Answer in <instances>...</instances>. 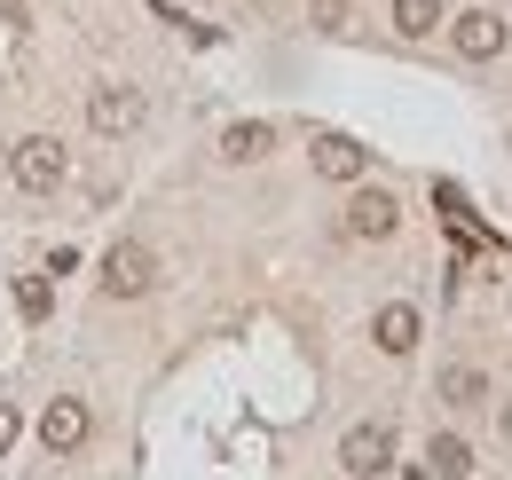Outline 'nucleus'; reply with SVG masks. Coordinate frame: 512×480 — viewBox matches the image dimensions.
I'll list each match as a JSON object with an SVG mask.
<instances>
[{
	"instance_id": "f257e3e1",
	"label": "nucleus",
	"mask_w": 512,
	"mask_h": 480,
	"mask_svg": "<svg viewBox=\"0 0 512 480\" xmlns=\"http://www.w3.org/2000/svg\"><path fill=\"white\" fill-rule=\"evenodd\" d=\"M95 284H103L111 300H142V292L158 284V252H150V244H111V252L95 260Z\"/></svg>"
},
{
	"instance_id": "f03ea898",
	"label": "nucleus",
	"mask_w": 512,
	"mask_h": 480,
	"mask_svg": "<svg viewBox=\"0 0 512 480\" xmlns=\"http://www.w3.org/2000/svg\"><path fill=\"white\" fill-rule=\"evenodd\" d=\"M8 174H16V189H32V197L56 189V181H64V142H56V134H24V142L8 150Z\"/></svg>"
},
{
	"instance_id": "7ed1b4c3",
	"label": "nucleus",
	"mask_w": 512,
	"mask_h": 480,
	"mask_svg": "<svg viewBox=\"0 0 512 480\" xmlns=\"http://www.w3.org/2000/svg\"><path fill=\"white\" fill-rule=\"evenodd\" d=\"M449 40H457V56H465V63H489V56H505L512 24L497 16V8H465V16H449Z\"/></svg>"
},
{
	"instance_id": "20e7f679",
	"label": "nucleus",
	"mask_w": 512,
	"mask_h": 480,
	"mask_svg": "<svg viewBox=\"0 0 512 480\" xmlns=\"http://www.w3.org/2000/svg\"><path fill=\"white\" fill-rule=\"evenodd\" d=\"M339 465H347V473L355 480H379L386 465H394V425H347V441H339Z\"/></svg>"
},
{
	"instance_id": "39448f33",
	"label": "nucleus",
	"mask_w": 512,
	"mask_h": 480,
	"mask_svg": "<svg viewBox=\"0 0 512 480\" xmlns=\"http://www.w3.org/2000/svg\"><path fill=\"white\" fill-rule=\"evenodd\" d=\"M402 229V205L386 197V189H355L347 197V237H363V244H386Z\"/></svg>"
},
{
	"instance_id": "423d86ee",
	"label": "nucleus",
	"mask_w": 512,
	"mask_h": 480,
	"mask_svg": "<svg viewBox=\"0 0 512 480\" xmlns=\"http://www.w3.org/2000/svg\"><path fill=\"white\" fill-rule=\"evenodd\" d=\"M87 126L95 134H134L142 126V87H95L87 95Z\"/></svg>"
},
{
	"instance_id": "0eeeda50",
	"label": "nucleus",
	"mask_w": 512,
	"mask_h": 480,
	"mask_svg": "<svg viewBox=\"0 0 512 480\" xmlns=\"http://www.w3.org/2000/svg\"><path fill=\"white\" fill-rule=\"evenodd\" d=\"M87 402H79V394H56V402H48V410H40V441H48V449H56V457H71V449H79V441H87Z\"/></svg>"
},
{
	"instance_id": "6e6552de",
	"label": "nucleus",
	"mask_w": 512,
	"mask_h": 480,
	"mask_svg": "<svg viewBox=\"0 0 512 480\" xmlns=\"http://www.w3.org/2000/svg\"><path fill=\"white\" fill-rule=\"evenodd\" d=\"M308 158H316L323 181H363V166H371V150H363L355 134H316V150H308Z\"/></svg>"
},
{
	"instance_id": "1a4fd4ad",
	"label": "nucleus",
	"mask_w": 512,
	"mask_h": 480,
	"mask_svg": "<svg viewBox=\"0 0 512 480\" xmlns=\"http://www.w3.org/2000/svg\"><path fill=\"white\" fill-rule=\"evenodd\" d=\"M371 339H379V355H410V347L426 339V323H418V307H410V300H394V307H379Z\"/></svg>"
},
{
	"instance_id": "9d476101",
	"label": "nucleus",
	"mask_w": 512,
	"mask_h": 480,
	"mask_svg": "<svg viewBox=\"0 0 512 480\" xmlns=\"http://www.w3.org/2000/svg\"><path fill=\"white\" fill-rule=\"evenodd\" d=\"M268 150H276V126L268 119H237L229 134H221V158H229V166H260Z\"/></svg>"
},
{
	"instance_id": "9b49d317",
	"label": "nucleus",
	"mask_w": 512,
	"mask_h": 480,
	"mask_svg": "<svg viewBox=\"0 0 512 480\" xmlns=\"http://www.w3.org/2000/svg\"><path fill=\"white\" fill-rule=\"evenodd\" d=\"M442 402L449 410H481V402H489V378H481L473 362H449L442 370Z\"/></svg>"
},
{
	"instance_id": "f8f14e48",
	"label": "nucleus",
	"mask_w": 512,
	"mask_h": 480,
	"mask_svg": "<svg viewBox=\"0 0 512 480\" xmlns=\"http://www.w3.org/2000/svg\"><path fill=\"white\" fill-rule=\"evenodd\" d=\"M449 16H442V0H394V32L402 40H426V32H442Z\"/></svg>"
},
{
	"instance_id": "ddd939ff",
	"label": "nucleus",
	"mask_w": 512,
	"mask_h": 480,
	"mask_svg": "<svg viewBox=\"0 0 512 480\" xmlns=\"http://www.w3.org/2000/svg\"><path fill=\"white\" fill-rule=\"evenodd\" d=\"M426 465H434L442 480H465V473H473V449H465L457 433H434V449H426Z\"/></svg>"
},
{
	"instance_id": "4468645a",
	"label": "nucleus",
	"mask_w": 512,
	"mask_h": 480,
	"mask_svg": "<svg viewBox=\"0 0 512 480\" xmlns=\"http://www.w3.org/2000/svg\"><path fill=\"white\" fill-rule=\"evenodd\" d=\"M16 307H24L32 323H48V307H56V292H48V276H24V284H16Z\"/></svg>"
},
{
	"instance_id": "2eb2a0df",
	"label": "nucleus",
	"mask_w": 512,
	"mask_h": 480,
	"mask_svg": "<svg viewBox=\"0 0 512 480\" xmlns=\"http://www.w3.org/2000/svg\"><path fill=\"white\" fill-rule=\"evenodd\" d=\"M316 24L323 32H347V0H316Z\"/></svg>"
},
{
	"instance_id": "dca6fc26",
	"label": "nucleus",
	"mask_w": 512,
	"mask_h": 480,
	"mask_svg": "<svg viewBox=\"0 0 512 480\" xmlns=\"http://www.w3.org/2000/svg\"><path fill=\"white\" fill-rule=\"evenodd\" d=\"M16 433H24V410H0V457L16 449Z\"/></svg>"
},
{
	"instance_id": "f3484780",
	"label": "nucleus",
	"mask_w": 512,
	"mask_h": 480,
	"mask_svg": "<svg viewBox=\"0 0 512 480\" xmlns=\"http://www.w3.org/2000/svg\"><path fill=\"white\" fill-rule=\"evenodd\" d=\"M497 425H505V441H512V402H505V418H497Z\"/></svg>"
}]
</instances>
